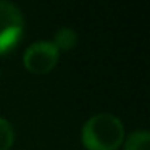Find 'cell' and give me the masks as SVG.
I'll list each match as a JSON object with an SVG mask.
<instances>
[{
    "label": "cell",
    "instance_id": "obj_2",
    "mask_svg": "<svg viewBox=\"0 0 150 150\" xmlns=\"http://www.w3.org/2000/svg\"><path fill=\"white\" fill-rule=\"evenodd\" d=\"M24 31V16L11 2L0 0V55L15 49Z\"/></svg>",
    "mask_w": 150,
    "mask_h": 150
},
{
    "label": "cell",
    "instance_id": "obj_1",
    "mask_svg": "<svg viewBox=\"0 0 150 150\" xmlns=\"http://www.w3.org/2000/svg\"><path fill=\"white\" fill-rule=\"evenodd\" d=\"M81 142L87 150H116L124 142V124L111 113H97L84 123Z\"/></svg>",
    "mask_w": 150,
    "mask_h": 150
},
{
    "label": "cell",
    "instance_id": "obj_5",
    "mask_svg": "<svg viewBox=\"0 0 150 150\" xmlns=\"http://www.w3.org/2000/svg\"><path fill=\"white\" fill-rule=\"evenodd\" d=\"M124 150H150V134L147 129L131 132L124 140Z\"/></svg>",
    "mask_w": 150,
    "mask_h": 150
},
{
    "label": "cell",
    "instance_id": "obj_4",
    "mask_svg": "<svg viewBox=\"0 0 150 150\" xmlns=\"http://www.w3.org/2000/svg\"><path fill=\"white\" fill-rule=\"evenodd\" d=\"M53 45L58 49V52H69L76 47L78 44V34L76 31H73L71 28H60L55 33V37H53Z\"/></svg>",
    "mask_w": 150,
    "mask_h": 150
},
{
    "label": "cell",
    "instance_id": "obj_6",
    "mask_svg": "<svg viewBox=\"0 0 150 150\" xmlns=\"http://www.w3.org/2000/svg\"><path fill=\"white\" fill-rule=\"evenodd\" d=\"M15 144V131L8 120L0 116V150H10Z\"/></svg>",
    "mask_w": 150,
    "mask_h": 150
},
{
    "label": "cell",
    "instance_id": "obj_3",
    "mask_svg": "<svg viewBox=\"0 0 150 150\" xmlns=\"http://www.w3.org/2000/svg\"><path fill=\"white\" fill-rule=\"evenodd\" d=\"M60 58V52L52 42L37 40L31 44L23 55L24 68L33 74H47L57 66Z\"/></svg>",
    "mask_w": 150,
    "mask_h": 150
}]
</instances>
